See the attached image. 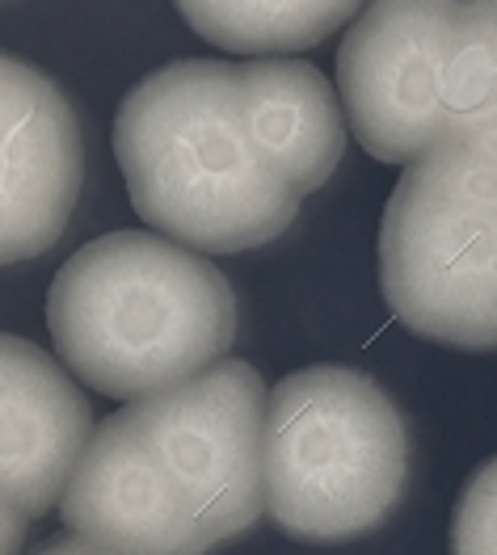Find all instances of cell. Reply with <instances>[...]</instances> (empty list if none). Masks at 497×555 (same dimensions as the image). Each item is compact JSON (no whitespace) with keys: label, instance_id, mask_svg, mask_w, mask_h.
I'll list each match as a JSON object with an SVG mask.
<instances>
[{"label":"cell","instance_id":"8992f818","mask_svg":"<svg viewBox=\"0 0 497 555\" xmlns=\"http://www.w3.org/2000/svg\"><path fill=\"white\" fill-rule=\"evenodd\" d=\"M463 0H371L342 38L337 93L355 139L409 165L443 139V85Z\"/></svg>","mask_w":497,"mask_h":555},{"label":"cell","instance_id":"7c38bea8","mask_svg":"<svg viewBox=\"0 0 497 555\" xmlns=\"http://www.w3.org/2000/svg\"><path fill=\"white\" fill-rule=\"evenodd\" d=\"M451 555H497V454L460 488L451 514Z\"/></svg>","mask_w":497,"mask_h":555},{"label":"cell","instance_id":"3957f363","mask_svg":"<svg viewBox=\"0 0 497 555\" xmlns=\"http://www.w3.org/2000/svg\"><path fill=\"white\" fill-rule=\"evenodd\" d=\"M60 362L110 400L178 387L237 341L228 278L161 232H110L76 248L47 291Z\"/></svg>","mask_w":497,"mask_h":555},{"label":"cell","instance_id":"5b68a950","mask_svg":"<svg viewBox=\"0 0 497 555\" xmlns=\"http://www.w3.org/2000/svg\"><path fill=\"white\" fill-rule=\"evenodd\" d=\"M380 291L434 346L497 349V152L443 139L400 169L380 223Z\"/></svg>","mask_w":497,"mask_h":555},{"label":"cell","instance_id":"8fae6325","mask_svg":"<svg viewBox=\"0 0 497 555\" xmlns=\"http://www.w3.org/2000/svg\"><path fill=\"white\" fill-rule=\"evenodd\" d=\"M443 139L497 152V0H463L443 85Z\"/></svg>","mask_w":497,"mask_h":555},{"label":"cell","instance_id":"ba28073f","mask_svg":"<svg viewBox=\"0 0 497 555\" xmlns=\"http://www.w3.org/2000/svg\"><path fill=\"white\" fill-rule=\"evenodd\" d=\"M76 375L26 337L0 341V501L4 521L51 514L93 442V413Z\"/></svg>","mask_w":497,"mask_h":555},{"label":"cell","instance_id":"6da1fadb","mask_svg":"<svg viewBox=\"0 0 497 555\" xmlns=\"http://www.w3.org/2000/svg\"><path fill=\"white\" fill-rule=\"evenodd\" d=\"M262 375L224 358L110 413L60 501L64 530L127 555H207L266 514Z\"/></svg>","mask_w":497,"mask_h":555},{"label":"cell","instance_id":"30bf717a","mask_svg":"<svg viewBox=\"0 0 497 555\" xmlns=\"http://www.w3.org/2000/svg\"><path fill=\"white\" fill-rule=\"evenodd\" d=\"M194 35L232 55L308 51L362 13V0H178Z\"/></svg>","mask_w":497,"mask_h":555},{"label":"cell","instance_id":"9c48e42d","mask_svg":"<svg viewBox=\"0 0 497 555\" xmlns=\"http://www.w3.org/2000/svg\"><path fill=\"white\" fill-rule=\"evenodd\" d=\"M237 80L262 152L291 190L308 198L333 177L346 152V105L333 98L329 76L304 60L262 55L237 64Z\"/></svg>","mask_w":497,"mask_h":555},{"label":"cell","instance_id":"277c9868","mask_svg":"<svg viewBox=\"0 0 497 555\" xmlns=\"http://www.w3.org/2000/svg\"><path fill=\"white\" fill-rule=\"evenodd\" d=\"M266 514L300 543H355L409 488V421L355 366H304L270 387Z\"/></svg>","mask_w":497,"mask_h":555},{"label":"cell","instance_id":"7a4b0ae2","mask_svg":"<svg viewBox=\"0 0 497 555\" xmlns=\"http://www.w3.org/2000/svg\"><path fill=\"white\" fill-rule=\"evenodd\" d=\"M114 156L148 228L194 253H245L279 241L300 215L248 127L237 64L178 60L123 98Z\"/></svg>","mask_w":497,"mask_h":555},{"label":"cell","instance_id":"52a82bcc","mask_svg":"<svg viewBox=\"0 0 497 555\" xmlns=\"http://www.w3.org/2000/svg\"><path fill=\"white\" fill-rule=\"evenodd\" d=\"M0 257L13 266L64 236L85 181L76 109L13 55L0 68Z\"/></svg>","mask_w":497,"mask_h":555},{"label":"cell","instance_id":"4fadbf2b","mask_svg":"<svg viewBox=\"0 0 497 555\" xmlns=\"http://www.w3.org/2000/svg\"><path fill=\"white\" fill-rule=\"evenodd\" d=\"M35 555H127L118 552V547H106V543H93V539H85V534H55V539H47Z\"/></svg>","mask_w":497,"mask_h":555}]
</instances>
